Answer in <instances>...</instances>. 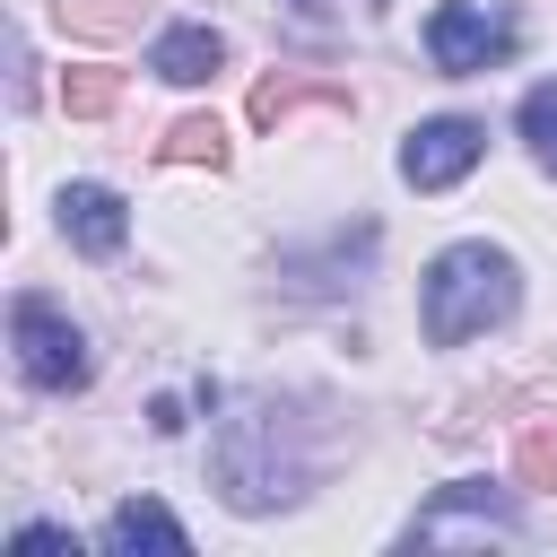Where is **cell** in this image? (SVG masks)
Returning <instances> with one entry per match:
<instances>
[{"instance_id": "2", "label": "cell", "mask_w": 557, "mask_h": 557, "mask_svg": "<svg viewBox=\"0 0 557 557\" xmlns=\"http://www.w3.org/2000/svg\"><path fill=\"white\" fill-rule=\"evenodd\" d=\"M218 496L235 513H278V505L305 496V461L287 453V418L270 400L226 418V435H218Z\"/></svg>"}, {"instance_id": "4", "label": "cell", "mask_w": 557, "mask_h": 557, "mask_svg": "<svg viewBox=\"0 0 557 557\" xmlns=\"http://www.w3.org/2000/svg\"><path fill=\"white\" fill-rule=\"evenodd\" d=\"M9 348H17V374H26L35 392H78V383L96 374L87 331H78L52 296H17V305H9Z\"/></svg>"}, {"instance_id": "14", "label": "cell", "mask_w": 557, "mask_h": 557, "mask_svg": "<svg viewBox=\"0 0 557 557\" xmlns=\"http://www.w3.org/2000/svg\"><path fill=\"white\" fill-rule=\"evenodd\" d=\"M513 131H522V148H531V165H540V174H557V78H540V87L522 96V113H513Z\"/></svg>"}, {"instance_id": "12", "label": "cell", "mask_w": 557, "mask_h": 557, "mask_svg": "<svg viewBox=\"0 0 557 557\" xmlns=\"http://www.w3.org/2000/svg\"><path fill=\"white\" fill-rule=\"evenodd\" d=\"M113 104H122V70H104V61L61 70V113H70V122H96V113H113Z\"/></svg>"}, {"instance_id": "5", "label": "cell", "mask_w": 557, "mask_h": 557, "mask_svg": "<svg viewBox=\"0 0 557 557\" xmlns=\"http://www.w3.org/2000/svg\"><path fill=\"white\" fill-rule=\"evenodd\" d=\"M513 44H522V26H513L505 0H444V9L426 17V61H435L444 78L496 70V61H513Z\"/></svg>"}, {"instance_id": "3", "label": "cell", "mask_w": 557, "mask_h": 557, "mask_svg": "<svg viewBox=\"0 0 557 557\" xmlns=\"http://www.w3.org/2000/svg\"><path fill=\"white\" fill-rule=\"evenodd\" d=\"M522 531V505L487 479H453L435 487L409 522H400V548H487V540H513Z\"/></svg>"}, {"instance_id": "16", "label": "cell", "mask_w": 557, "mask_h": 557, "mask_svg": "<svg viewBox=\"0 0 557 557\" xmlns=\"http://www.w3.org/2000/svg\"><path fill=\"white\" fill-rule=\"evenodd\" d=\"M17 548H26V557H78V540H70L61 522H26V531H17Z\"/></svg>"}, {"instance_id": "8", "label": "cell", "mask_w": 557, "mask_h": 557, "mask_svg": "<svg viewBox=\"0 0 557 557\" xmlns=\"http://www.w3.org/2000/svg\"><path fill=\"white\" fill-rule=\"evenodd\" d=\"M148 70H157V78H174V87H200V78H218V70H226V35H218V26H200V17H174V26L148 44Z\"/></svg>"}, {"instance_id": "1", "label": "cell", "mask_w": 557, "mask_h": 557, "mask_svg": "<svg viewBox=\"0 0 557 557\" xmlns=\"http://www.w3.org/2000/svg\"><path fill=\"white\" fill-rule=\"evenodd\" d=\"M513 305H522V270L505 244H444L418 278V313H426L435 348H461V339L513 322Z\"/></svg>"}, {"instance_id": "15", "label": "cell", "mask_w": 557, "mask_h": 557, "mask_svg": "<svg viewBox=\"0 0 557 557\" xmlns=\"http://www.w3.org/2000/svg\"><path fill=\"white\" fill-rule=\"evenodd\" d=\"M513 470H522V487H557V426H531L522 453H513Z\"/></svg>"}, {"instance_id": "7", "label": "cell", "mask_w": 557, "mask_h": 557, "mask_svg": "<svg viewBox=\"0 0 557 557\" xmlns=\"http://www.w3.org/2000/svg\"><path fill=\"white\" fill-rule=\"evenodd\" d=\"M61 235L87 252V261H113L122 244H131V209H122V191H104V183H61Z\"/></svg>"}, {"instance_id": "6", "label": "cell", "mask_w": 557, "mask_h": 557, "mask_svg": "<svg viewBox=\"0 0 557 557\" xmlns=\"http://www.w3.org/2000/svg\"><path fill=\"white\" fill-rule=\"evenodd\" d=\"M479 157H487V122H470V113H435V122H418V131L400 139V183H418V191H453Z\"/></svg>"}, {"instance_id": "9", "label": "cell", "mask_w": 557, "mask_h": 557, "mask_svg": "<svg viewBox=\"0 0 557 557\" xmlns=\"http://www.w3.org/2000/svg\"><path fill=\"white\" fill-rule=\"evenodd\" d=\"M139 548H157V557H183L191 548V531L157 505V496H122L113 513H104V557H139Z\"/></svg>"}, {"instance_id": "11", "label": "cell", "mask_w": 557, "mask_h": 557, "mask_svg": "<svg viewBox=\"0 0 557 557\" xmlns=\"http://www.w3.org/2000/svg\"><path fill=\"white\" fill-rule=\"evenodd\" d=\"M52 9H61V26L87 35V44H122V35H139V17H148V0H52Z\"/></svg>"}, {"instance_id": "13", "label": "cell", "mask_w": 557, "mask_h": 557, "mask_svg": "<svg viewBox=\"0 0 557 557\" xmlns=\"http://www.w3.org/2000/svg\"><path fill=\"white\" fill-rule=\"evenodd\" d=\"M305 96H348V87H313V78H296V70H270V78L252 87V104H244V113H252V131H278Z\"/></svg>"}, {"instance_id": "10", "label": "cell", "mask_w": 557, "mask_h": 557, "mask_svg": "<svg viewBox=\"0 0 557 557\" xmlns=\"http://www.w3.org/2000/svg\"><path fill=\"white\" fill-rule=\"evenodd\" d=\"M157 157H165V165H209V174H218L235 148H226V122H218V113H183V122L157 139Z\"/></svg>"}]
</instances>
